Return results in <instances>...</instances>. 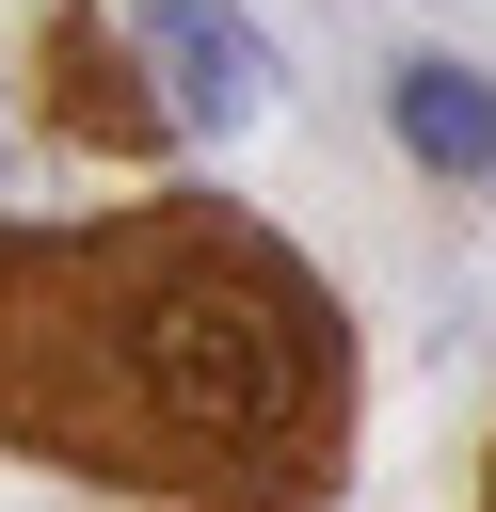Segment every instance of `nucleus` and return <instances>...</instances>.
I'll list each match as a JSON object with an SVG mask.
<instances>
[{
	"label": "nucleus",
	"mask_w": 496,
	"mask_h": 512,
	"mask_svg": "<svg viewBox=\"0 0 496 512\" xmlns=\"http://www.w3.org/2000/svg\"><path fill=\"white\" fill-rule=\"evenodd\" d=\"M480 512H496V496H480Z\"/></svg>",
	"instance_id": "5"
},
{
	"label": "nucleus",
	"mask_w": 496,
	"mask_h": 512,
	"mask_svg": "<svg viewBox=\"0 0 496 512\" xmlns=\"http://www.w3.org/2000/svg\"><path fill=\"white\" fill-rule=\"evenodd\" d=\"M384 128H400V160L416 176H496V80L480 64H448V48H400V80H384Z\"/></svg>",
	"instance_id": "4"
},
{
	"label": "nucleus",
	"mask_w": 496,
	"mask_h": 512,
	"mask_svg": "<svg viewBox=\"0 0 496 512\" xmlns=\"http://www.w3.org/2000/svg\"><path fill=\"white\" fill-rule=\"evenodd\" d=\"M0 448L112 496L304 512L352 464V320L256 208L0 224Z\"/></svg>",
	"instance_id": "1"
},
{
	"label": "nucleus",
	"mask_w": 496,
	"mask_h": 512,
	"mask_svg": "<svg viewBox=\"0 0 496 512\" xmlns=\"http://www.w3.org/2000/svg\"><path fill=\"white\" fill-rule=\"evenodd\" d=\"M32 80H48V128H80V144H112V160L176 144V96H160V64H128V32H112L96 0H48V32H32Z\"/></svg>",
	"instance_id": "2"
},
{
	"label": "nucleus",
	"mask_w": 496,
	"mask_h": 512,
	"mask_svg": "<svg viewBox=\"0 0 496 512\" xmlns=\"http://www.w3.org/2000/svg\"><path fill=\"white\" fill-rule=\"evenodd\" d=\"M128 48L160 64V96H176V128H208V144L272 112V32H256L240 0H144V16H128Z\"/></svg>",
	"instance_id": "3"
}]
</instances>
